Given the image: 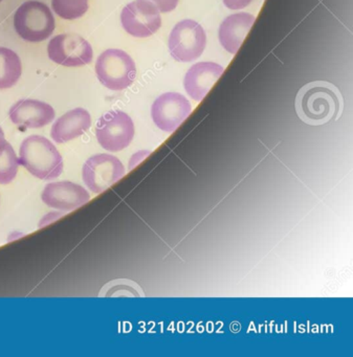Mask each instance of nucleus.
I'll use <instances>...</instances> for the list:
<instances>
[{
    "instance_id": "obj_1",
    "label": "nucleus",
    "mask_w": 353,
    "mask_h": 357,
    "mask_svg": "<svg viewBox=\"0 0 353 357\" xmlns=\"http://www.w3.org/2000/svg\"><path fill=\"white\" fill-rule=\"evenodd\" d=\"M342 97L333 84L325 81L308 83L299 91L296 110L299 118L310 126H321L338 118Z\"/></svg>"
},
{
    "instance_id": "obj_2",
    "label": "nucleus",
    "mask_w": 353,
    "mask_h": 357,
    "mask_svg": "<svg viewBox=\"0 0 353 357\" xmlns=\"http://www.w3.org/2000/svg\"><path fill=\"white\" fill-rule=\"evenodd\" d=\"M20 164L41 181H53L63 172V158L53 143L41 135H31L22 142Z\"/></svg>"
},
{
    "instance_id": "obj_3",
    "label": "nucleus",
    "mask_w": 353,
    "mask_h": 357,
    "mask_svg": "<svg viewBox=\"0 0 353 357\" xmlns=\"http://www.w3.org/2000/svg\"><path fill=\"white\" fill-rule=\"evenodd\" d=\"M14 26L20 38L29 43L47 40L56 29L55 17L45 3L30 0L22 3L15 15Z\"/></svg>"
},
{
    "instance_id": "obj_4",
    "label": "nucleus",
    "mask_w": 353,
    "mask_h": 357,
    "mask_svg": "<svg viewBox=\"0 0 353 357\" xmlns=\"http://www.w3.org/2000/svg\"><path fill=\"white\" fill-rule=\"evenodd\" d=\"M96 74L106 89L120 91L128 89L135 82L137 68L126 52L110 49L98 58Z\"/></svg>"
},
{
    "instance_id": "obj_5",
    "label": "nucleus",
    "mask_w": 353,
    "mask_h": 357,
    "mask_svg": "<svg viewBox=\"0 0 353 357\" xmlns=\"http://www.w3.org/2000/svg\"><path fill=\"white\" fill-rule=\"evenodd\" d=\"M133 119L121 110H110L100 116L96 127V137L102 148L119 152L128 147L135 137Z\"/></svg>"
},
{
    "instance_id": "obj_6",
    "label": "nucleus",
    "mask_w": 353,
    "mask_h": 357,
    "mask_svg": "<svg viewBox=\"0 0 353 357\" xmlns=\"http://www.w3.org/2000/svg\"><path fill=\"white\" fill-rule=\"evenodd\" d=\"M168 43L171 56L176 61L192 62L206 49V32L195 20H181L171 31Z\"/></svg>"
},
{
    "instance_id": "obj_7",
    "label": "nucleus",
    "mask_w": 353,
    "mask_h": 357,
    "mask_svg": "<svg viewBox=\"0 0 353 357\" xmlns=\"http://www.w3.org/2000/svg\"><path fill=\"white\" fill-rule=\"evenodd\" d=\"M52 61L66 68H80L93 61L91 43L80 35L61 34L54 37L47 47Z\"/></svg>"
},
{
    "instance_id": "obj_8",
    "label": "nucleus",
    "mask_w": 353,
    "mask_h": 357,
    "mask_svg": "<svg viewBox=\"0 0 353 357\" xmlns=\"http://www.w3.org/2000/svg\"><path fill=\"white\" fill-rule=\"evenodd\" d=\"M124 165L116 156L97 154L85 162L82 178L87 187L93 193H102L112 187L125 175Z\"/></svg>"
},
{
    "instance_id": "obj_9",
    "label": "nucleus",
    "mask_w": 353,
    "mask_h": 357,
    "mask_svg": "<svg viewBox=\"0 0 353 357\" xmlns=\"http://www.w3.org/2000/svg\"><path fill=\"white\" fill-rule=\"evenodd\" d=\"M121 22L131 36L147 38L160 30L162 18L153 3L147 0H137L123 9Z\"/></svg>"
},
{
    "instance_id": "obj_10",
    "label": "nucleus",
    "mask_w": 353,
    "mask_h": 357,
    "mask_svg": "<svg viewBox=\"0 0 353 357\" xmlns=\"http://www.w3.org/2000/svg\"><path fill=\"white\" fill-rule=\"evenodd\" d=\"M192 106L181 93H167L152 104L151 116L154 124L165 132L172 133L190 116Z\"/></svg>"
},
{
    "instance_id": "obj_11",
    "label": "nucleus",
    "mask_w": 353,
    "mask_h": 357,
    "mask_svg": "<svg viewBox=\"0 0 353 357\" xmlns=\"http://www.w3.org/2000/svg\"><path fill=\"white\" fill-rule=\"evenodd\" d=\"M41 199L50 208L70 212L89 202L91 195L78 183L59 181L47 185L41 194Z\"/></svg>"
},
{
    "instance_id": "obj_12",
    "label": "nucleus",
    "mask_w": 353,
    "mask_h": 357,
    "mask_svg": "<svg viewBox=\"0 0 353 357\" xmlns=\"http://www.w3.org/2000/svg\"><path fill=\"white\" fill-rule=\"evenodd\" d=\"M55 116V110L50 104L33 99L20 100L9 112L13 124L31 129L43 128L51 124Z\"/></svg>"
},
{
    "instance_id": "obj_13",
    "label": "nucleus",
    "mask_w": 353,
    "mask_h": 357,
    "mask_svg": "<svg viewBox=\"0 0 353 357\" xmlns=\"http://www.w3.org/2000/svg\"><path fill=\"white\" fill-rule=\"evenodd\" d=\"M225 68L215 62H200L189 68L183 87L194 101L200 102L223 74Z\"/></svg>"
},
{
    "instance_id": "obj_14",
    "label": "nucleus",
    "mask_w": 353,
    "mask_h": 357,
    "mask_svg": "<svg viewBox=\"0 0 353 357\" xmlns=\"http://www.w3.org/2000/svg\"><path fill=\"white\" fill-rule=\"evenodd\" d=\"M91 126L89 112L83 108H75L54 123L51 137L57 144L68 143L84 135Z\"/></svg>"
},
{
    "instance_id": "obj_15",
    "label": "nucleus",
    "mask_w": 353,
    "mask_h": 357,
    "mask_svg": "<svg viewBox=\"0 0 353 357\" xmlns=\"http://www.w3.org/2000/svg\"><path fill=\"white\" fill-rule=\"evenodd\" d=\"M254 22L255 16L250 13L233 14L225 18L218 31L219 41L223 49L235 55Z\"/></svg>"
},
{
    "instance_id": "obj_16",
    "label": "nucleus",
    "mask_w": 353,
    "mask_h": 357,
    "mask_svg": "<svg viewBox=\"0 0 353 357\" xmlns=\"http://www.w3.org/2000/svg\"><path fill=\"white\" fill-rule=\"evenodd\" d=\"M22 74L20 56L7 47H0V89H11Z\"/></svg>"
},
{
    "instance_id": "obj_17",
    "label": "nucleus",
    "mask_w": 353,
    "mask_h": 357,
    "mask_svg": "<svg viewBox=\"0 0 353 357\" xmlns=\"http://www.w3.org/2000/svg\"><path fill=\"white\" fill-rule=\"evenodd\" d=\"M20 160L11 144L0 137V183L8 185L15 179L20 168Z\"/></svg>"
},
{
    "instance_id": "obj_18",
    "label": "nucleus",
    "mask_w": 353,
    "mask_h": 357,
    "mask_svg": "<svg viewBox=\"0 0 353 357\" xmlns=\"http://www.w3.org/2000/svg\"><path fill=\"white\" fill-rule=\"evenodd\" d=\"M52 8L62 20H78L89 10V0H52Z\"/></svg>"
},
{
    "instance_id": "obj_19",
    "label": "nucleus",
    "mask_w": 353,
    "mask_h": 357,
    "mask_svg": "<svg viewBox=\"0 0 353 357\" xmlns=\"http://www.w3.org/2000/svg\"><path fill=\"white\" fill-rule=\"evenodd\" d=\"M147 1L153 3L158 8L160 13H169V12L174 11L179 5V0H147Z\"/></svg>"
},
{
    "instance_id": "obj_20",
    "label": "nucleus",
    "mask_w": 353,
    "mask_h": 357,
    "mask_svg": "<svg viewBox=\"0 0 353 357\" xmlns=\"http://www.w3.org/2000/svg\"><path fill=\"white\" fill-rule=\"evenodd\" d=\"M253 0H223L225 7L230 10H242L252 3Z\"/></svg>"
},
{
    "instance_id": "obj_21",
    "label": "nucleus",
    "mask_w": 353,
    "mask_h": 357,
    "mask_svg": "<svg viewBox=\"0 0 353 357\" xmlns=\"http://www.w3.org/2000/svg\"><path fill=\"white\" fill-rule=\"evenodd\" d=\"M0 137H5V133H3V129L0 128Z\"/></svg>"
},
{
    "instance_id": "obj_22",
    "label": "nucleus",
    "mask_w": 353,
    "mask_h": 357,
    "mask_svg": "<svg viewBox=\"0 0 353 357\" xmlns=\"http://www.w3.org/2000/svg\"><path fill=\"white\" fill-rule=\"evenodd\" d=\"M1 1H3V0H0V3H1Z\"/></svg>"
}]
</instances>
